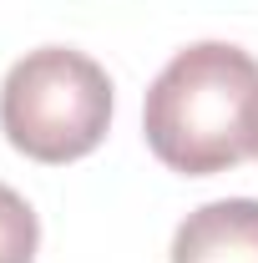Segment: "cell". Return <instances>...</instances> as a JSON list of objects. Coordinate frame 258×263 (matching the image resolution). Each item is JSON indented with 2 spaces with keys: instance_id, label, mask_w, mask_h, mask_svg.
Here are the masks:
<instances>
[{
  "instance_id": "cell-1",
  "label": "cell",
  "mask_w": 258,
  "mask_h": 263,
  "mask_svg": "<svg viewBox=\"0 0 258 263\" xmlns=\"http://www.w3.org/2000/svg\"><path fill=\"white\" fill-rule=\"evenodd\" d=\"M147 147L182 177L258 157V61L243 46L197 41L162 66L142 106Z\"/></svg>"
},
{
  "instance_id": "cell-2",
  "label": "cell",
  "mask_w": 258,
  "mask_h": 263,
  "mask_svg": "<svg viewBox=\"0 0 258 263\" xmlns=\"http://www.w3.org/2000/svg\"><path fill=\"white\" fill-rule=\"evenodd\" d=\"M112 127V76L71 46H41L0 86V132L31 162L61 167L97 152Z\"/></svg>"
},
{
  "instance_id": "cell-3",
  "label": "cell",
  "mask_w": 258,
  "mask_h": 263,
  "mask_svg": "<svg viewBox=\"0 0 258 263\" xmlns=\"http://www.w3.org/2000/svg\"><path fill=\"white\" fill-rule=\"evenodd\" d=\"M172 263H258V202L223 197L188 213L172 233Z\"/></svg>"
},
{
  "instance_id": "cell-4",
  "label": "cell",
  "mask_w": 258,
  "mask_h": 263,
  "mask_svg": "<svg viewBox=\"0 0 258 263\" xmlns=\"http://www.w3.org/2000/svg\"><path fill=\"white\" fill-rule=\"evenodd\" d=\"M35 248H41V223L31 202L0 182V263H35Z\"/></svg>"
}]
</instances>
